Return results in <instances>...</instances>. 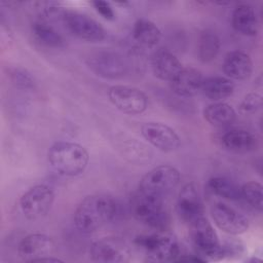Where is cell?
<instances>
[{
  "mask_svg": "<svg viewBox=\"0 0 263 263\" xmlns=\"http://www.w3.org/2000/svg\"><path fill=\"white\" fill-rule=\"evenodd\" d=\"M54 200L53 189L45 184L31 187L20 198V208L29 220H36L45 216Z\"/></svg>",
  "mask_w": 263,
  "mask_h": 263,
  "instance_id": "cell-7",
  "label": "cell"
},
{
  "mask_svg": "<svg viewBox=\"0 0 263 263\" xmlns=\"http://www.w3.org/2000/svg\"><path fill=\"white\" fill-rule=\"evenodd\" d=\"M180 182L179 171L171 165H159L149 171L140 181L138 190L146 194L163 197Z\"/></svg>",
  "mask_w": 263,
  "mask_h": 263,
  "instance_id": "cell-6",
  "label": "cell"
},
{
  "mask_svg": "<svg viewBox=\"0 0 263 263\" xmlns=\"http://www.w3.org/2000/svg\"><path fill=\"white\" fill-rule=\"evenodd\" d=\"M221 140L225 149L236 153L253 151L258 145L256 136L246 129H231L225 133Z\"/></svg>",
  "mask_w": 263,
  "mask_h": 263,
  "instance_id": "cell-20",
  "label": "cell"
},
{
  "mask_svg": "<svg viewBox=\"0 0 263 263\" xmlns=\"http://www.w3.org/2000/svg\"><path fill=\"white\" fill-rule=\"evenodd\" d=\"M135 241L145 252L147 259L152 262L177 261L181 255L178 240L162 231L140 235Z\"/></svg>",
  "mask_w": 263,
  "mask_h": 263,
  "instance_id": "cell-5",
  "label": "cell"
},
{
  "mask_svg": "<svg viewBox=\"0 0 263 263\" xmlns=\"http://www.w3.org/2000/svg\"><path fill=\"white\" fill-rule=\"evenodd\" d=\"M143 138L152 146L163 152H171L180 146V138L178 134L168 125L149 121L141 126Z\"/></svg>",
  "mask_w": 263,
  "mask_h": 263,
  "instance_id": "cell-13",
  "label": "cell"
},
{
  "mask_svg": "<svg viewBox=\"0 0 263 263\" xmlns=\"http://www.w3.org/2000/svg\"><path fill=\"white\" fill-rule=\"evenodd\" d=\"M202 81V74L198 70L194 68H183L170 83L172 90L176 95L189 98L200 91Z\"/></svg>",
  "mask_w": 263,
  "mask_h": 263,
  "instance_id": "cell-17",
  "label": "cell"
},
{
  "mask_svg": "<svg viewBox=\"0 0 263 263\" xmlns=\"http://www.w3.org/2000/svg\"><path fill=\"white\" fill-rule=\"evenodd\" d=\"M130 210L134 217L157 231H165L170 224V215L164 209L162 197L137 191L130 199Z\"/></svg>",
  "mask_w": 263,
  "mask_h": 263,
  "instance_id": "cell-3",
  "label": "cell"
},
{
  "mask_svg": "<svg viewBox=\"0 0 263 263\" xmlns=\"http://www.w3.org/2000/svg\"><path fill=\"white\" fill-rule=\"evenodd\" d=\"M262 103H263V100L260 93L250 92L247 96H245V98L240 102L239 110L245 114L255 113L261 109Z\"/></svg>",
  "mask_w": 263,
  "mask_h": 263,
  "instance_id": "cell-29",
  "label": "cell"
},
{
  "mask_svg": "<svg viewBox=\"0 0 263 263\" xmlns=\"http://www.w3.org/2000/svg\"><path fill=\"white\" fill-rule=\"evenodd\" d=\"M108 98L115 108L129 115L141 114L148 106L147 96L142 90L127 85L111 86Z\"/></svg>",
  "mask_w": 263,
  "mask_h": 263,
  "instance_id": "cell-8",
  "label": "cell"
},
{
  "mask_svg": "<svg viewBox=\"0 0 263 263\" xmlns=\"http://www.w3.org/2000/svg\"><path fill=\"white\" fill-rule=\"evenodd\" d=\"M205 120L214 126H225L231 124L236 118L235 110L226 103L216 102L210 104L203 111Z\"/></svg>",
  "mask_w": 263,
  "mask_h": 263,
  "instance_id": "cell-23",
  "label": "cell"
},
{
  "mask_svg": "<svg viewBox=\"0 0 263 263\" xmlns=\"http://www.w3.org/2000/svg\"><path fill=\"white\" fill-rule=\"evenodd\" d=\"M55 243L51 237L43 233H31L25 236L17 247L20 257L26 262L52 256L55 253Z\"/></svg>",
  "mask_w": 263,
  "mask_h": 263,
  "instance_id": "cell-14",
  "label": "cell"
},
{
  "mask_svg": "<svg viewBox=\"0 0 263 263\" xmlns=\"http://www.w3.org/2000/svg\"><path fill=\"white\" fill-rule=\"evenodd\" d=\"M86 64L93 73L103 78L117 79L127 72L125 60L119 53L111 50H101L90 54Z\"/></svg>",
  "mask_w": 263,
  "mask_h": 263,
  "instance_id": "cell-10",
  "label": "cell"
},
{
  "mask_svg": "<svg viewBox=\"0 0 263 263\" xmlns=\"http://www.w3.org/2000/svg\"><path fill=\"white\" fill-rule=\"evenodd\" d=\"M200 91L212 101H221L233 93L234 84L227 77L211 76L203 78Z\"/></svg>",
  "mask_w": 263,
  "mask_h": 263,
  "instance_id": "cell-21",
  "label": "cell"
},
{
  "mask_svg": "<svg viewBox=\"0 0 263 263\" xmlns=\"http://www.w3.org/2000/svg\"><path fill=\"white\" fill-rule=\"evenodd\" d=\"M211 215L218 228L228 234H241L249 228V220L241 213L224 202L213 204Z\"/></svg>",
  "mask_w": 263,
  "mask_h": 263,
  "instance_id": "cell-12",
  "label": "cell"
},
{
  "mask_svg": "<svg viewBox=\"0 0 263 263\" xmlns=\"http://www.w3.org/2000/svg\"><path fill=\"white\" fill-rule=\"evenodd\" d=\"M189 229L196 255L203 261L218 260L224 257L223 247L218 235L204 216L190 223Z\"/></svg>",
  "mask_w": 263,
  "mask_h": 263,
  "instance_id": "cell-4",
  "label": "cell"
},
{
  "mask_svg": "<svg viewBox=\"0 0 263 263\" xmlns=\"http://www.w3.org/2000/svg\"><path fill=\"white\" fill-rule=\"evenodd\" d=\"M176 212L188 225L204 216L203 203L194 184L188 183L182 187L177 198Z\"/></svg>",
  "mask_w": 263,
  "mask_h": 263,
  "instance_id": "cell-15",
  "label": "cell"
},
{
  "mask_svg": "<svg viewBox=\"0 0 263 263\" xmlns=\"http://www.w3.org/2000/svg\"><path fill=\"white\" fill-rule=\"evenodd\" d=\"M182 69L179 59L166 49H159L152 57V70L158 79L172 81Z\"/></svg>",
  "mask_w": 263,
  "mask_h": 263,
  "instance_id": "cell-18",
  "label": "cell"
},
{
  "mask_svg": "<svg viewBox=\"0 0 263 263\" xmlns=\"http://www.w3.org/2000/svg\"><path fill=\"white\" fill-rule=\"evenodd\" d=\"M222 67L227 78L245 80L252 74L253 62L247 52L242 50H232L225 55Z\"/></svg>",
  "mask_w": 263,
  "mask_h": 263,
  "instance_id": "cell-16",
  "label": "cell"
},
{
  "mask_svg": "<svg viewBox=\"0 0 263 263\" xmlns=\"http://www.w3.org/2000/svg\"><path fill=\"white\" fill-rule=\"evenodd\" d=\"M91 4L93 5L95 9L106 20L112 21L115 18V12L113 7L111 6V4L107 1H103V0H96L92 1Z\"/></svg>",
  "mask_w": 263,
  "mask_h": 263,
  "instance_id": "cell-30",
  "label": "cell"
},
{
  "mask_svg": "<svg viewBox=\"0 0 263 263\" xmlns=\"http://www.w3.org/2000/svg\"><path fill=\"white\" fill-rule=\"evenodd\" d=\"M221 42L216 33L210 30L203 31L197 43V55L203 63H209L215 60L220 51Z\"/></svg>",
  "mask_w": 263,
  "mask_h": 263,
  "instance_id": "cell-24",
  "label": "cell"
},
{
  "mask_svg": "<svg viewBox=\"0 0 263 263\" xmlns=\"http://www.w3.org/2000/svg\"><path fill=\"white\" fill-rule=\"evenodd\" d=\"M116 214L117 203L110 195L91 194L76 208L74 222L80 231L90 233L112 221Z\"/></svg>",
  "mask_w": 263,
  "mask_h": 263,
  "instance_id": "cell-1",
  "label": "cell"
},
{
  "mask_svg": "<svg viewBox=\"0 0 263 263\" xmlns=\"http://www.w3.org/2000/svg\"><path fill=\"white\" fill-rule=\"evenodd\" d=\"M11 81L15 84V86L24 89L33 88L35 84V80L33 76L25 69L22 68H14L10 72Z\"/></svg>",
  "mask_w": 263,
  "mask_h": 263,
  "instance_id": "cell-28",
  "label": "cell"
},
{
  "mask_svg": "<svg viewBox=\"0 0 263 263\" xmlns=\"http://www.w3.org/2000/svg\"><path fill=\"white\" fill-rule=\"evenodd\" d=\"M48 162L54 171L64 176H77L84 172L89 156L86 149L73 142H55L47 153Z\"/></svg>",
  "mask_w": 263,
  "mask_h": 263,
  "instance_id": "cell-2",
  "label": "cell"
},
{
  "mask_svg": "<svg viewBox=\"0 0 263 263\" xmlns=\"http://www.w3.org/2000/svg\"><path fill=\"white\" fill-rule=\"evenodd\" d=\"M206 186L213 194L222 198L228 200H238L241 198L240 187H238L232 180L226 177H212L208 181Z\"/></svg>",
  "mask_w": 263,
  "mask_h": 263,
  "instance_id": "cell-25",
  "label": "cell"
},
{
  "mask_svg": "<svg viewBox=\"0 0 263 263\" xmlns=\"http://www.w3.org/2000/svg\"><path fill=\"white\" fill-rule=\"evenodd\" d=\"M89 254L93 261L102 263H122L130 259L127 245L116 237H105L95 241Z\"/></svg>",
  "mask_w": 263,
  "mask_h": 263,
  "instance_id": "cell-11",
  "label": "cell"
},
{
  "mask_svg": "<svg viewBox=\"0 0 263 263\" xmlns=\"http://www.w3.org/2000/svg\"><path fill=\"white\" fill-rule=\"evenodd\" d=\"M33 34L35 38L43 45L52 48H60L65 45L63 36L50 25L37 22L33 25Z\"/></svg>",
  "mask_w": 263,
  "mask_h": 263,
  "instance_id": "cell-26",
  "label": "cell"
},
{
  "mask_svg": "<svg viewBox=\"0 0 263 263\" xmlns=\"http://www.w3.org/2000/svg\"><path fill=\"white\" fill-rule=\"evenodd\" d=\"M233 29L245 36H255L259 30V22L255 9L249 4L237 5L231 15Z\"/></svg>",
  "mask_w": 263,
  "mask_h": 263,
  "instance_id": "cell-19",
  "label": "cell"
},
{
  "mask_svg": "<svg viewBox=\"0 0 263 263\" xmlns=\"http://www.w3.org/2000/svg\"><path fill=\"white\" fill-rule=\"evenodd\" d=\"M133 38L142 46L153 47L159 42L161 31L150 20L138 18L133 27Z\"/></svg>",
  "mask_w": 263,
  "mask_h": 263,
  "instance_id": "cell-22",
  "label": "cell"
},
{
  "mask_svg": "<svg viewBox=\"0 0 263 263\" xmlns=\"http://www.w3.org/2000/svg\"><path fill=\"white\" fill-rule=\"evenodd\" d=\"M240 196L252 208L261 212L263 208L262 185L258 182L251 181L240 187Z\"/></svg>",
  "mask_w": 263,
  "mask_h": 263,
  "instance_id": "cell-27",
  "label": "cell"
},
{
  "mask_svg": "<svg viewBox=\"0 0 263 263\" xmlns=\"http://www.w3.org/2000/svg\"><path fill=\"white\" fill-rule=\"evenodd\" d=\"M62 18L66 28L82 40L97 42L106 37V32L101 24L82 12L66 10L62 13Z\"/></svg>",
  "mask_w": 263,
  "mask_h": 263,
  "instance_id": "cell-9",
  "label": "cell"
}]
</instances>
